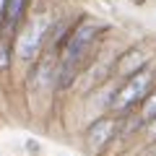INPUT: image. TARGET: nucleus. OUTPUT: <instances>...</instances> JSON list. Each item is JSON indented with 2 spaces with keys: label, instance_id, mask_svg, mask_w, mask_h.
I'll return each instance as SVG.
<instances>
[{
  "label": "nucleus",
  "instance_id": "obj_7",
  "mask_svg": "<svg viewBox=\"0 0 156 156\" xmlns=\"http://www.w3.org/2000/svg\"><path fill=\"white\" fill-rule=\"evenodd\" d=\"M151 133H154V135H156V120H154V125H151Z\"/></svg>",
  "mask_w": 156,
  "mask_h": 156
},
{
  "label": "nucleus",
  "instance_id": "obj_8",
  "mask_svg": "<svg viewBox=\"0 0 156 156\" xmlns=\"http://www.w3.org/2000/svg\"><path fill=\"white\" fill-rule=\"evenodd\" d=\"M3 8H5V0H0V13H3Z\"/></svg>",
  "mask_w": 156,
  "mask_h": 156
},
{
  "label": "nucleus",
  "instance_id": "obj_5",
  "mask_svg": "<svg viewBox=\"0 0 156 156\" xmlns=\"http://www.w3.org/2000/svg\"><path fill=\"white\" fill-rule=\"evenodd\" d=\"M23 3H26V0H5V8H3L5 26L3 29H13L16 26V21L21 18V13H23Z\"/></svg>",
  "mask_w": 156,
  "mask_h": 156
},
{
  "label": "nucleus",
  "instance_id": "obj_4",
  "mask_svg": "<svg viewBox=\"0 0 156 156\" xmlns=\"http://www.w3.org/2000/svg\"><path fill=\"white\" fill-rule=\"evenodd\" d=\"M112 135H115V120H96V122L89 128L86 138H89V143L96 148V146H104Z\"/></svg>",
  "mask_w": 156,
  "mask_h": 156
},
{
  "label": "nucleus",
  "instance_id": "obj_6",
  "mask_svg": "<svg viewBox=\"0 0 156 156\" xmlns=\"http://www.w3.org/2000/svg\"><path fill=\"white\" fill-rule=\"evenodd\" d=\"M143 117H146V120H151V122L156 120V94H151L148 99L143 101Z\"/></svg>",
  "mask_w": 156,
  "mask_h": 156
},
{
  "label": "nucleus",
  "instance_id": "obj_1",
  "mask_svg": "<svg viewBox=\"0 0 156 156\" xmlns=\"http://www.w3.org/2000/svg\"><path fill=\"white\" fill-rule=\"evenodd\" d=\"M96 37H99V26L94 21H83L70 31V37L65 39V50L60 57V68H57V86L65 89L73 83V78L78 73V65L83 62V57L89 55V50L94 47Z\"/></svg>",
  "mask_w": 156,
  "mask_h": 156
},
{
  "label": "nucleus",
  "instance_id": "obj_2",
  "mask_svg": "<svg viewBox=\"0 0 156 156\" xmlns=\"http://www.w3.org/2000/svg\"><path fill=\"white\" fill-rule=\"evenodd\" d=\"M50 29H52V16L42 13V16L31 18V21L26 23V29L21 31L18 42H16V52H18V57H23V60H31V57L37 55L39 44L44 42V37L50 34Z\"/></svg>",
  "mask_w": 156,
  "mask_h": 156
},
{
  "label": "nucleus",
  "instance_id": "obj_3",
  "mask_svg": "<svg viewBox=\"0 0 156 156\" xmlns=\"http://www.w3.org/2000/svg\"><path fill=\"white\" fill-rule=\"evenodd\" d=\"M151 81H154V76H151L148 70H135L133 76L117 89L115 99H112V107H115V109H128V107H133L135 101H140L146 96Z\"/></svg>",
  "mask_w": 156,
  "mask_h": 156
}]
</instances>
